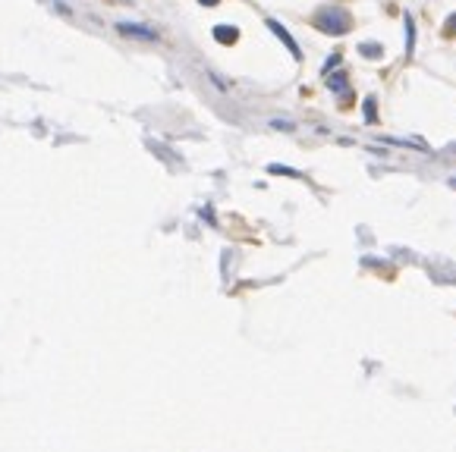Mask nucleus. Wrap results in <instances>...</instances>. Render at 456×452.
Instances as JSON below:
<instances>
[{"label":"nucleus","instance_id":"nucleus-1","mask_svg":"<svg viewBox=\"0 0 456 452\" xmlns=\"http://www.w3.org/2000/svg\"><path fill=\"white\" fill-rule=\"evenodd\" d=\"M312 25L324 35H346L353 29V13L346 6H321L312 16Z\"/></svg>","mask_w":456,"mask_h":452},{"label":"nucleus","instance_id":"nucleus-2","mask_svg":"<svg viewBox=\"0 0 456 452\" xmlns=\"http://www.w3.org/2000/svg\"><path fill=\"white\" fill-rule=\"evenodd\" d=\"M267 29H271V32H274V35H277V38H280V41H284V44H286V51H290V53H293V57H296V60H303V47H299V44H296V38H293V35H290V32H286V25H280V22H277V19H267Z\"/></svg>","mask_w":456,"mask_h":452},{"label":"nucleus","instance_id":"nucleus-3","mask_svg":"<svg viewBox=\"0 0 456 452\" xmlns=\"http://www.w3.org/2000/svg\"><path fill=\"white\" fill-rule=\"evenodd\" d=\"M117 32H120V35H129V38H145V41H158V32L148 29V25H139V22H120Z\"/></svg>","mask_w":456,"mask_h":452},{"label":"nucleus","instance_id":"nucleus-4","mask_svg":"<svg viewBox=\"0 0 456 452\" xmlns=\"http://www.w3.org/2000/svg\"><path fill=\"white\" fill-rule=\"evenodd\" d=\"M327 89L337 91L343 101H350V98H353V94H350V85H346V72H337V76H327Z\"/></svg>","mask_w":456,"mask_h":452},{"label":"nucleus","instance_id":"nucleus-5","mask_svg":"<svg viewBox=\"0 0 456 452\" xmlns=\"http://www.w3.org/2000/svg\"><path fill=\"white\" fill-rule=\"evenodd\" d=\"M214 38H217L220 44H236L239 32L233 29V25H217V29H214Z\"/></svg>","mask_w":456,"mask_h":452},{"label":"nucleus","instance_id":"nucleus-6","mask_svg":"<svg viewBox=\"0 0 456 452\" xmlns=\"http://www.w3.org/2000/svg\"><path fill=\"white\" fill-rule=\"evenodd\" d=\"M403 25H406V57L412 60V53H415V22H412V16H403Z\"/></svg>","mask_w":456,"mask_h":452},{"label":"nucleus","instance_id":"nucleus-7","mask_svg":"<svg viewBox=\"0 0 456 452\" xmlns=\"http://www.w3.org/2000/svg\"><path fill=\"white\" fill-rule=\"evenodd\" d=\"M359 53H362V57H368V60H378L381 53H384V47H381L378 41H362L359 44Z\"/></svg>","mask_w":456,"mask_h":452},{"label":"nucleus","instance_id":"nucleus-8","mask_svg":"<svg viewBox=\"0 0 456 452\" xmlns=\"http://www.w3.org/2000/svg\"><path fill=\"white\" fill-rule=\"evenodd\" d=\"M365 123H378V113H374V98H365Z\"/></svg>","mask_w":456,"mask_h":452},{"label":"nucleus","instance_id":"nucleus-9","mask_svg":"<svg viewBox=\"0 0 456 452\" xmlns=\"http://www.w3.org/2000/svg\"><path fill=\"white\" fill-rule=\"evenodd\" d=\"M271 173H277V176H293V179L303 176L299 170H290V167H280V164H274V167H271Z\"/></svg>","mask_w":456,"mask_h":452},{"label":"nucleus","instance_id":"nucleus-10","mask_svg":"<svg viewBox=\"0 0 456 452\" xmlns=\"http://www.w3.org/2000/svg\"><path fill=\"white\" fill-rule=\"evenodd\" d=\"M444 35H447V38H453V35H456V13H450V16H447V22H444Z\"/></svg>","mask_w":456,"mask_h":452},{"label":"nucleus","instance_id":"nucleus-11","mask_svg":"<svg viewBox=\"0 0 456 452\" xmlns=\"http://www.w3.org/2000/svg\"><path fill=\"white\" fill-rule=\"evenodd\" d=\"M334 66H340V53H331V60L324 63V72H331Z\"/></svg>","mask_w":456,"mask_h":452},{"label":"nucleus","instance_id":"nucleus-12","mask_svg":"<svg viewBox=\"0 0 456 452\" xmlns=\"http://www.w3.org/2000/svg\"><path fill=\"white\" fill-rule=\"evenodd\" d=\"M271 126H277V129H293V123H284V120H274Z\"/></svg>","mask_w":456,"mask_h":452},{"label":"nucleus","instance_id":"nucleus-13","mask_svg":"<svg viewBox=\"0 0 456 452\" xmlns=\"http://www.w3.org/2000/svg\"><path fill=\"white\" fill-rule=\"evenodd\" d=\"M198 4H205V6H214V4H220V0H198Z\"/></svg>","mask_w":456,"mask_h":452}]
</instances>
